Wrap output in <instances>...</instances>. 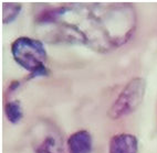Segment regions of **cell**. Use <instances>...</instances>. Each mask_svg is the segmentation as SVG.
<instances>
[{
	"mask_svg": "<svg viewBox=\"0 0 157 153\" xmlns=\"http://www.w3.org/2000/svg\"><path fill=\"white\" fill-rule=\"evenodd\" d=\"M22 6L19 3H3L2 6V21L3 23H10L13 21L19 12L21 11Z\"/></svg>",
	"mask_w": 157,
	"mask_h": 153,
	"instance_id": "obj_8",
	"label": "cell"
},
{
	"mask_svg": "<svg viewBox=\"0 0 157 153\" xmlns=\"http://www.w3.org/2000/svg\"><path fill=\"white\" fill-rule=\"evenodd\" d=\"M67 144L69 153H91L93 150L92 136L86 130H78L69 137Z\"/></svg>",
	"mask_w": 157,
	"mask_h": 153,
	"instance_id": "obj_6",
	"label": "cell"
},
{
	"mask_svg": "<svg viewBox=\"0 0 157 153\" xmlns=\"http://www.w3.org/2000/svg\"><path fill=\"white\" fill-rule=\"evenodd\" d=\"M36 129L38 134L33 142V150L36 153H64L63 140L59 129L50 122H43Z\"/></svg>",
	"mask_w": 157,
	"mask_h": 153,
	"instance_id": "obj_4",
	"label": "cell"
},
{
	"mask_svg": "<svg viewBox=\"0 0 157 153\" xmlns=\"http://www.w3.org/2000/svg\"><path fill=\"white\" fill-rule=\"evenodd\" d=\"M145 90L146 82L144 78H132L109 109L107 116L113 120H117L134 112L143 101Z\"/></svg>",
	"mask_w": 157,
	"mask_h": 153,
	"instance_id": "obj_3",
	"label": "cell"
},
{
	"mask_svg": "<svg viewBox=\"0 0 157 153\" xmlns=\"http://www.w3.org/2000/svg\"><path fill=\"white\" fill-rule=\"evenodd\" d=\"M11 54L20 66L30 72V78L49 75L45 67L48 55L42 41L20 36L11 44Z\"/></svg>",
	"mask_w": 157,
	"mask_h": 153,
	"instance_id": "obj_2",
	"label": "cell"
},
{
	"mask_svg": "<svg viewBox=\"0 0 157 153\" xmlns=\"http://www.w3.org/2000/svg\"><path fill=\"white\" fill-rule=\"evenodd\" d=\"M138 140L134 134L118 133L109 140V153H137Z\"/></svg>",
	"mask_w": 157,
	"mask_h": 153,
	"instance_id": "obj_5",
	"label": "cell"
},
{
	"mask_svg": "<svg viewBox=\"0 0 157 153\" xmlns=\"http://www.w3.org/2000/svg\"><path fill=\"white\" fill-rule=\"evenodd\" d=\"M5 114H6L7 119L13 125L19 122L23 117L22 108H21V105L18 100L8 101L5 105Z\"/></svg>",
	"mask_w": 157,
	"mask_h": 153,
	"instance_id": "obj_7",
	"label": "cell"
},
{
	"mask_svg": "<svg viewBox=\"0 0 157 153\" xmlns=\"http://www.w3.org/2000/svg\"><path fill=\"white\" fill-rule=\"evenodd\" d=\"M36 24L48 43L84 45L106 53L129 41L137 17L127 3H69L41 12Z\"/></svg>",
	"mask_w": 157,
	"mask_h": 153,
	"instance_id": "obj_1",
	"label": "cell"
}]
</instances>
